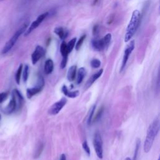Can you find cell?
<instances>
[{"mask_svg":"<svg viewBox=\"0 0 160 160\" xmlns=\"http://www.w3.org/2000/svg\"><path fill=\"white\" fill-rule=\"evenodd\" d=\"M158 160H159V159H158Z\"/></svg>","mask_w":160,"mask_h":160,"instance_id":"cell-37","label":"cell"},{"mask_svg":"<svg viewBox=\"0 0 160 160\" xmlns=\"http://www.w3.org/2000/svg\"><path fill=\"white\" fill-rule=\"evenodd\" d=\"M93 146L97 156L99 159H102L103 157L102 140L101 138V136L99 133V132H96L94 134L93 139Z\"/></svg>","mask_w":160,"mask_h":160,"instance_id":"cell-4","label":"cell"},{"mask_svg":"<svg viewBox=\"0 0 160 160\" xmlns=\"http://www.w3.org/2000/svg\"><path fill=\"white\" fill-rule=\"evenodd\" d=\"M44 86V81L43 78L41 76L38 78V83H37V85L36 86L27 89V90H26V96H27L28 98L30 99L32 96L36 95V94L39 93L42 90Z\"/></svg>","mask_w":160,"mask_h":160,"instance_id":"cell-5","label":"cell"},{"mask_svg":"<svg viewBox=\"0 0 160 160\" xmlns=\"http://www.w3.org/2000/svg\"><path fill=\"white\" fill-rule=\"evenodd\" d=\"M134 41L132 40L130 41L129 44L128 45V46L126 47V48L124 50V56H123V58H122V64L121 66V69L120 71L121 72L125 68L126 63L128 62V60L129 59V57L130 56V54H131L132 51H133L134 48Z\"/></svg>","mask_w":160,"mask_h":160,"instance_id":"cell-8","label":"cell"},{"mask_svg":"<svg viewBox=\"0 0 160 160\" xmlns=\"http://www.w3.org/2000/svg\"><path fill=\"white\" fill-rule=\"evenodd\" d=\"M48 14H49V13L48 12H46L42 13L41 15H39L37 18V19L31 24L30 26L26 30V31L24 32V36H28L34 29L37 28L40 25V24L43 21V20L48 16Z\"/></svg>","mask_w":160,"mask_h":160,"instance_id":"cell-7","label":"cell"},{"mask_svg":"<svg viewBox=\"0 0 160 160\" xmlns=\"http://www.w3.org/2000/svg\"><path fill=\"white\" fill-rule=\"evenodd\" d=\"M124 160H131V159H130V158H129V157H128V158H126Z\"/></svg>","mask_w":160,"mask_h":160,"instance_id":"cell-34","label":"cell"},{"mask_svg":"<svg viewBox=\"0 0 160 160\" xmlns=\"http://www.w3.org/2000/svg\"><path fill=\"white\" fill-rule=\"evenodd\" d=\"M8 96V92H3L0 93V103H2L3 101H4Z\"/></svg>","mask_w":160,"mask_h":160,"instance_id":"cell-28","label":"cell"},{"mask_svg":"<svg viewBox=\"0 0 160 160\" xmlns=\"http://www.w3.org/2000/svg\"><path fill=\"white\" fill-rule=\"evenodd\" d=\"M91 43L92 48L96 51H102L107 47L102 38L94 39H92Z\"/></svg>","mask_w":160,"mask_h":160,"instance_id":"cell-12","label":"cell"},{"mask_svg":"<svg viewBox=\"0 0 160 160\" xmlns=\"http://www.w3.org/2000/svg\"><path fill=\"white\" fill-rule=\"evenodd\" d=\"M91 66L93 68H98L101 66V61L98 59H93L91 61Z\"/></svg>","mask_w":160,"mask_h":160,"instance_id":"cell-25","label":"cell"},{"mask_svg":"<svg viewBox=\"0 0 160 160\" xmlns=\"http://www.w3.org/2000/svg\"><path fill=\"white\" fill-rule=\"evenodd\" d=\"M85 75H86V69L83 67L80 68L78 69V74H77V78H76L77 84H80L81 82H82Z\"/></svg>","mask_w":160,"mask_h":160,"instance_id":"cell-18","label":"cell"},{"mask_svg":"<svg viewBox=\"0 0 160 160\" xmlns=\"http://www.w3.org/2000/svg\"><path fill=\"white\" fill-rule=\"evenodd\" d=\"M0 119H1V115H0Z\"/></svg>","mask_w":160,"mask_h":160,"instance_id":"cell-36","label":"cell"},{"mask_svg":"<svg viewBox=\"0 0 160 160\" xmlns=\"http://www.w3.org/2000/svg\"><path fill=\"white\" fill-rule=\"evenodd\" d=\"M76 42V38H74L71 39L67 44V48H68V51L69 53L71 52L72 51V50L73 49V48H74Z\"/></svg>","mask_w":160,"mask_h":160,"instance_id":"cell-22","label":"cell"},{"mask_svg":"<svg viewBox=\"0 0 160 160\" xmlns=\"http://www.w3.org/2000/svg\"><path fill=\"white\" fill-rule=\"evenodd\" d=\"M28 26V23L26 22L24 24H23L16 32L15 33L12 35V36L9 39V40L8 41L6 42V43L5 44L4 46L3 47V48L1 50V53L2 54H5L6 53H8L12 48V47L14 46V44H16V42H17V41L18 40L19 38L21 36V35L24 33L26 30L27 29Z\"/></svg>","mask_w":160,"mask_h":160,"instance_id":"cell-3","label":"cell"},{"mask_svg":"<svg viewBox=\"0 0 160 160\" xmlns=\"http://www.w3.org/2000/svg\"><path fill=\"white\" fill-rule=\"evenodd\" d=\"M103 72V69H101L100 70H99L98 72H96L95 74H94L89 79V80L87 81L86 84V88H89L102 74Z\"/></svg>","mask_w":160,"mask_h":160,"instance_id":"cell-13","label":"cell"},{"mask_svg":"<svg viewBox=\"0 0 160 160\" xmlns=\"http://www.w3.org/2000/svg\"><path fill=\"white\" fill-rule=\"evenodd\" d=\"M67 61H68V57L62 58L61 62V65H60L61 69H63L66 67V66L67 64Z\"/></svg>","mask_w":160,"mask_h":160,"instance_id":"cell-30","label":"cell"},{"mask_svg":"<svg viewBox=\"0 0 160 160\" xmlns=\"http://www.w3.org/2000/svg\"><path fill=\"white\" fill-rule=\"evenodd\" d=\"M76 65H72L69 68L67 74V78L69 81L71 82L74 80L76 74Z\"/></svg>","mask_w":160,"mask_h":160,"instance_id":"cell-17","label":"cell"},{"mask_svg":"<svg viewBox=\"0 0 160 160\" xmlns=\"http://www.w3.org/2000/svg\"><path fill=\"white\" fill-rule=\"evenodd\" d=\"M95 108H96V105H94L90 111H89V116L88 118V124L89 125L91 124L92 121V119H93V116H94V111H95Z\"/></svg>","mask_w":160,"mask_h":160,"instance_id":"cell-23","label":"cell"},{"mask_svg":"<svg viewBox=\"0 0 160 160\" xmlns=\"http://www.w3.org/2000/svg\"><path fill=\"white\" fill-rule=\"evenodd\" d=\"M67 99L65 98H62L60 100L54 103L49 109L48 114L50 115H56L59 112L62 108L66 105Z\"/></svg>","mask_w":160,"mask_h":160,"instance_id":"cell-6","label":"cell"},{"mask_svg":"<svg viewBox=\"0 0 160 160\" xmlns=\"http://www.w3.org/2000/svg\"><path fill=\"white\" fill-rule=\"evenodd\" d=\"M4 1V0H0V2H2V1Z\"/></svg>","mask_w":160,"mask_h":160,"instance_id":"cell-35","label":"cell"},{"mask_svg":"<svg viewBox=\"0 0 160 160\" xmlns=\"http://www.w3.org/2000/svg\"><path fill=\"white\" fill-rule=\"evenodd\" d=\"M141 19V13L139 10H134L131 15V19L129 22V24L127 26L125 36H124V41H129L132 37L134 36V33L137 31Z\"/></svg>","mask_w":160,"mask_h":160,"instance_id":"cell-2","label":"cell"},{"mask_svg":"<svg viewBox=\"0 0 160 160\" xmlns=\"http://www.w3.org/2000/svg\"><path fill=\"white\" fill-rule=\"evenodd\" d=\"M54 32L62 40L65 39L68 36V31L62 27H56L54 28Z\"/></svg>","mask_w":160,"mask_h":160,"instance_id":"cell-14","label":"cell"},{"mask_svg":"<svg viewBox=\"0 0 160 160\" xmlns=\"http://www.w3.org/2000/svg\"><path fill=\"white\" fill-rule=\"evenodd\" d=\"M12 94L14 96L16 102V104H17V111L19 110L24 103V98L23 96H22L21 93L17 89H13L12 92Z\"/></svg>","mask_w":160,"mask_h":160,"instance_id":"cell-11","label":"cell"},{"mask_svg":"<svg viewBox=\"0 0 160 160\" xmlns=\"http://www.w3.org/2000/svg\"><path fill=\"white\" fill-rule=\"evenodd\" d=\"M99 0H93V2H92V5H95L97 2H98V1Z\"/></svg>","mask_w":160,"mask_h":160,"instance_id":"cell-33","label":"cell"},{"mask_svg":"<svg viewBox=\"0 0 160 160\" xmlns=\"http://www.w3.org/2000/svg\"><path fill=\"white\" fill-rule=\"evenodd\" d=\"M159 130V120L156 118L149 126L144 143V151L148 153L152 148L155 138Z\"/></svg>","mask_w":160,"mask_h":160,"instance_id":"cell-1","label":"cell"},{"mask_svg":"<svg viewBox=\"0 0 160 160\" xmlns=\"http://www.w3.org/2000/svg\"><path fill=\"white\" fill-rule=\"evenodd\" d=\"M82 146V148H83L84 151L88 154V156H90V148L88 146V144L87 141H84Z\"/></svg>","mask_w":160,"mask_h":160,"instance_id":"cell-26","label":"cell"},{"mask_svg":"<svg viewBox=\"0 0 160 160\" xmlns=\"http://www.w3.org/2000/svg\"><path fill=\"white\" fill-rule=\"evenodd\" d=\"M85 38H86V35H85V34H83V35L79 39V40L78 41L76 44H75V49H76V50L78 51V50H79V49H80V48L81 47V46H82V43H83V42H84V39H85Z\"/></svg>","mask_w":160,"mask_h":160,"instance_id":"cell-24","label":"cell"},{"mask_svg":"<svg viewBox=\"0 0 160 160\" xmlns=\"http://www.w3.org/2000/svg\"><path fill=\"white\" fill-rule=\"evenodd\" d=\"M54 69V62L52 59H48L46 61L44 66V71L46 74H51Z\"/></svg>","mask_w":160,"mask_h":160,"instance_id":"cell-16","label":"cell"},{"mask_svg":"<svg viewBox=\"0 0 160 160\" xmlns=\"http://www.w3.org/2000/svg\"><path fill=\"white\" fill-rule=\"evenodd\" d=\"M102 112H103V108L102 107L101 109H99V111H98V112H97V114H96V116H95V117H94V119H93V121H97L98 119H99V118H100V117L101 116V115H102Z\"/></svg>","mask_w":160,"mask_h":160,"instance_id":"cell-29","label":"cell"},{"mask_svg":"<svg viewBox=\"0 0 160 160\" xmlns=\"http://www.w3.org/2000/svg\"><path fill=\"white\" fill-rule=\"evenodd\" d=\"M22 64H21L19 66V68H18L16 74H15V80L16 82L18 84H19L20 83V80H21V74H22Z\"/></svg>","mask_w":160,"mask_h":160,"instance_id":"cell-20","label":"cell"},{"mask_svg":"<svg viewBox=\"0 0 160 160\" xmlns=\"http://www.w3.org/2000/svg\"><path fill=\"white\" fill-rule=\"evenodd\" d=\"M60 160H66V156L65 154H61L60 156Z\"/></svg>","mask_w":160,"mask_h":160,"instance_id":"cell-32","label":"cell"},{"mask_svg":"<svg viewBox=\"0 0 160 160\" xmlns=\"http://www.w3.org/2000/svg\"><path fill=\"white\" fill-rule=\"evenodd\" d=\"M15 111H17V104L14 96L12 94L11 99L9 104L3 109V112L6 114H10Z\"/></svg>","mask_w":160,"mask_h":160,"instance_id":"cell-10","label":"cell"},{"mask_svg":"<svg viewBox=\"0 0 160 160\" xmlns=\"http://www.w3.org/2000/svg\"><path fill=\"white\" fill-rule=\"evenodd\" d=\"M61 91L62 92V93L67 97L68 98H76L77 96H78L79 92V91H69L67 86L64 85L62 87V89H61Z\"/></svg>","mask_w":160,"mask_h":160,"instance_id":"cell-15","label":"cell"},{"mask_svg":"<svg viewBox=\"0 0 160 160\" xmlns=\"http://www.w3.org/2000/svg\"><path fill=\"white\" fill-rule=\"evenodd\" d=\"M22 72V80L24 82H26L28 79L29 76V66L28 64H25Z\"/></svg>","mask_w":160,"mask_h":160,"instance_id":"cell-21","label":"cell"},{"mask_svg":"<svg viewBox=\"0 0 160 160\" xmlns=\"http://www.w3.org/2000/svg\"><path fill=\"white\" fill-rule=\"evenodd\" d=\"M98 26L97 25H96V26H94V28H93V30H92V32H93V34H96V32H97V31H98Z\"/></svg>","mask_w":160,"mask_h":160,"instance_id":"cell-31","label":"cell"},{"mask_svg":"<svg viewBox=\"0 0 160 160\" xmlns=\"http://www.w3.org/2000/svg\"><path fill=\"white\" fill-rule=\"evenodd\" d=\"M60 52H61V54L62 58L68 57L69 52H68V48H67V44L66 43V42L64 41H63L61 44Z\"/></svg>","mask_w":160,"mask_h":160,"instance_id":"cell-19","label":"cell"},{"mask_svg":"<svg viewBox=\"0 0 160 160\" xmlns=\"http://www.w3.org/2000/svg\"><path fill=\"white\" fill-rule=\"evenodd\" d=\"M45 52L44 49L42 46L38 45L31 54V61L32 64H36L38 61L44 56Z\"/></svg>","mask_w":160,"mask_h":160,"instance_id":"cell-9","label":"cell"},{"mask_svg":"<svg viewBox=\"0 0 160 160\" xmlns=\"http://www.w3.org/2000/svg\"><path fill=\"white\" fill-rule=\"evenodd\" d=\"M140 142H141L140 140L138 139L137 142H136V148H135V151H134V157H133V160H135L136 157H137V155H138V153L139 148V146H140Z\"/></svg>","mask_w":160,"mask_h":160,"instance_id":"cell-27","label":"cell"}]
</instances>
